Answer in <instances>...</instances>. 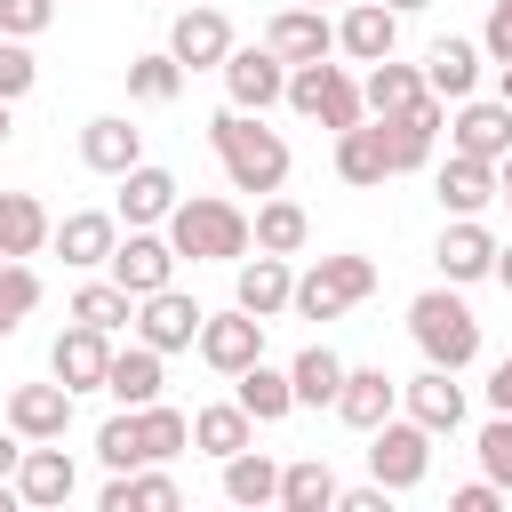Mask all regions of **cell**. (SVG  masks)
Returning a JSON list of instances; mask_svg holds the SVG:
<instances>
[{
    "label": "cell",
    "instance_id": "cell-1",
    "mask_svg": "<svg viewBox=\"0 0 512 512\" xmlns=\"http://www.w3.org/2000/svg\"><path fill=\"white\" fill-rule=\"evenodd\" d=\"M208 144H216L232 192H280V184H288V144H280V128H264L256 112H240V104L216 112V120H208Z\"/></svg>",
    "mask_w": 512,
    "mask_h": 512
},
{
    "label": "cell",
    "instance_id": "cell-2",
    "mask_svg": "<svg viewBox=\"0 0 512 512\" xmlns=\"http://www.w3.org/2000/svg\"><path fill=\"white\" fill-rule=\"evenodd\" d=\"M168 240H176V256H192V264H240L248 256V240H256V224L232 208V200H176L168 208Z\"/></svg>",
    "mask_w": 512,
    "mask_h": 512
},
{
    "label": "cell",
    "instance_id": "cell-3",
    "mask_svg": "<svg viewBox=\"0 0 512 512\" xmlns=\"http://www.w3.org/2000/svg\"><path fill=\"white\" fill-rule=\"evenodd\" d=\"M408 336L424 344V360L432 368H472L480 360V320H472V304L464 296H448V288H424L416 304H408Z\"/></svg>",
    "mask_w": 512,
    "mask_h": 512
},
{
    "label": "cell",
    "instance_id": "cell-4",
    "mask_svg": "<svg viewBox=\"0 0 512 512\" xmlns=\"http://www.w3.org/2000/svg\"><path fill=\"white\" fill-rule=\"evenodd\" d=\"M288 104H296V112H312L320 128H336V136L368 120L360 80H352L344 64H328V56H320V64H288Z\"/></svg>",
    "mask_w": 512,
    "mask_h": 512
},
{
    "label": "cell",
    "instance_id": "cell-5",
    "mask_svg": "<svg viewBox=\"0 0 512 512\" xmlns=\"http://www.w3.org/2000/svg\"><path fill=\"white\" fill-rule=\"evenodd\" d=\"M368 288H376V264H368V256H320V264L296 280L288 312H304V320H336V312H352Z\"/></svg>",
    "mask_w": 512,
    "mask_h": 512
},
{
    "label": "cell",
    "instance_id": "cell-6",
    "mask_svg": "<svg viewBox=\"0 0 512 512\" xmlns=\"http://www.w3.org/2000/svg\"><path fill=\"white\" fill-rule=\"evenodd\" d=\"M368 472L400 496V488H416L424 472H432V432L416 424V416H384L376 432H368Z\"/></svg>",
    "mask_w": 512,
    "mask_h": 512
},
{
    "label": "cell",
    "instance_id": "cell-7",
    "mask_svg": "<svg viewBox=\"0 0 512 512\" xmlns=\"http://www.w3.org/2000/svg\"><path fill=\"white\" fill-rule=\"evenodd\" d=\"M176 264H184V256H176V240H168V232H152V224H128V240L104 256V272H112L128 296L168 288V280H176Z\"/></svg>",
    "mask_w": 512,
    "mask_h": 512
},
{
    "label": "cell",
    "instance_id": "cell-8",
    "mask_svg": "<svg viewBox=\"0 0 512 512\" xmlns=\"http://www.w3.org/2000/svg\"><path fill=\"white\" fill-rule=\"evenodd\" d=\"M200 304L168 280V288H152V296H136V336L152 344V352H184V344H200Z\"/></svg>",
    "mask_w": 512,
    "mask_h": 512
},
{
    "label": "cell",
    "instance_id": "cell-9",
    "mask_svg": "<svg viewBox=\"0 0 512 512\" xmlns=\"http://www.w3.org/2000/svg\"><path fill=\"white\" fill-rule=\"evenodd\" d=\"M224 88H232L240 112L280 104V96H288V56H280L272 40H264V48H232V56H224Z\"/></svg>",
    "mask_w": 512,
    "mask_h": 512
},
{
    "label": "cell",
    "instance_id": "cell-10",
    "mask_svg": "<svg viewBox=\"0 0 512 512\" xmlns=\"http://www.w3.org/2000/svg\"><path fill=\"white\" fill-rule=\"evenodd\" d=\"M200 360H208L216 376H240L248 360H264V320L240 312V304H232V312H208V320H200Z\"/></svg>",
    "mask_w": 512,
    "mask_h": 512
},
{
    "label": "cell",
    "instance_id": "cell-11",
    "mask_svg": "<svg viewBox=\"0 0 512 512\" xmlns=\"http://www.w3.org/2000/svg\"><path fill=\"white\" fill-rule=\"evenodd\" d=\"M288 296H296V272H288V256H272V248L240 256V272H232V304H240V312L272 320V312H288Z\"/></svg>",
    "mask_w": 512,
    "mask_h": 512
},
{
    "label": "cell",
    "instance_id": "cell-12",
    "mask_svg": "<svg viewBox=\"0 0 512 512\" xmlns=\"http://www.w3.org/2000/svg\"><path fill=\"white\" fill-rule=\"evenodd\" d=\"M8 432H24V440H64L72 432V384L56 376V384H16L8 392Z\"/></svg>",
    "mask_w": 512,
    "mask_h": 512
},
{
    "label": "cell",
    "instance_id": "cell-13",
    "mask_svg": "<svg viewBox=\"0 0 512 512\" xmlns=\"http://www.w3.org/2000/svg\"><path fill=\"white\" fill-rule=\"evenodd\" d=\"M168 56L184 64V72H224V56H232V24L216 16V8H184L176 24H168Z\"/></svg>",
    "mask_w": 512,
    "mask_h": 512
},
{
    "label": "cell",
    "instance_id": "cell-14",
    "mask_svg": "<svg viewBox=\"0 0 512 512\" xmlns=\"http://www.w3.org/2000/svg\"><path fill=\"white\" fill-rule=\"evenodd\" d=\"M336 48H344L352 64H384V56L400 48V8H384V0H352L344 24H336Z\"/></svg>",
    "mask_w": 512,
    "mask_h": 512
},
{
    "label": "cell",
    "instance_id": "cell-15",
    "mask_svg": "<svg viewBox=\"0 0 512 512\" xmlns=\"http://www.w3.org/2000/svg\"><path fill=\"white\" fill-rule=\"evenodd\" d=\"M384 144H392V168H432V144H440V96L424 88L408 112H384Z\"/></svg>",
    "mask_w": 512,
    "mask_h": 512
},
{
    "label": "cell",
    "instance_id": "cell-16",
    "mask_svg": "<svg viewBox=\"0 0 512 512\" xmlns=\"http://www.w3.org/2000/svg\"><path fill=\"white\" fill-rule=\"evenodd\" d=\"M48 368H56L72 392H104V368H112V336H104V328H88V320H72V328L56 336V352H48Z\"/></svg>",
    "mask_w": 512,
    "mask_h": 512
},
{
    "label": "cell",
    "instance_id": "cell-17",
    "mask_svg": "<svg viewBox=\"0 0 512 512\" xmlns=\"http://www.w3.org/2000/svg\"><path fill=\"white\" fill-rule=\"evenodd\" d=\"M72 488H80L72 456H64L56 440H24V464H16V496H24V504H72Z\"/></svg>",
    "mask_w": 512,
    "mask_h": 512
},
{
    "label": "cell",
    "instance_id": "cell-18",
    "mask_svg": "<svg viewBox=\"0 0 512 512\" xmlns=\"http://www.w3.org/2000/svg\"><path fill=\"white\" fill-rule=\"evenodd\" d=\"M80 160H88L96 176H128V168L144 160V128H128L120 112H96V120L80 128Z\"/></svg>",
    "mask_w": 512,
    "mask_h": 512
},
{
    "label": "cell",
    "instance_id": "cell-19",
    "mask_svg": "<svg viewBox=\"0 0 512 512\" xmlns=\"http://www.w3.org/2000/svg\"><path fill=\"white\" fill-rule=\"evenodd\" d=\"M400 400H408V416H416L424 432H456V424H464V384H456V368H424V376H408Z\"/></svg>",
    "mask_w": 512,
    "mask_h": 512
},
{
    "label": "cell",
    "instance_id": "cell-20",
    "mask_svg": "<svg viewBox=\"0 0 512 512\" xmlns=\"http://www.w3.org/2000/svg\"><path fill=\"white\" fill-rule=\"evenodd\" d=\"M264 40H272L288 64H320V56L336 48V24H328L320 8H304V0H288V8L272 16V32H264Z\"/></svg>",
    "mask_w": 512,
    "mask_h": 512
},
{
    "label": "cell",
    "instance_id": "cell-21",
    "mask_svg": "<svg viewBox=\"0 0 512 512\" xmlns=\"http://www.w3.org/2000/svg\"><path fill=\"white\" fill-rule=\"evenodd\" d=\"M432 184H440V208H456V216H480L488 200H504L496 160H472V152H448V168H440Z\"/></svg>",
    "mask_w": 512,
    "mask_h": 512
},
{
    "label": "cell",
    "instance_id": "cell-22",
    "mask_svg": "<svg viewBox=\"0 0 512 512\" xmlns=\"http://www.w3.org/2000/svg\"><path fill=\"white\" fill-rule=\"evenodd\" d=\"M336 176H344V184H384V176H400V168H392V144H384V120H360V128L336 136Z\"/></svg>",
    "mask_w": 512,
    "mask_h": 512
},
{
    "label": "cell",
    "instance_id": "cell-23",
    "mask_svg": "<svg viewBox=\"0 0 512 512\" xmlns=\"http://www.w3.org/2000/svg\"><path fill=\"white\" fill-rule=\"evenodd\" d=\"M184 192H176V176L168 168H152V160H136L128 176H120V224H168V208H176Z\"/></svg>",
    "mask_w": 512,
    "mask_h": 512
},
{
    "label": "cell",
    "instance_id": "cell-24",
    "mask_svg": "<svg viewBox=\"0 0 512 512\" xmlns=\"http://www.w3.org/2000/svg\"><path fill=\"white\" fill-rule=\"evenodd\" d=\"M112 248H120V216H104V208H72V216L56 224V256H64V264H80V272H88V264H104Z\"/></svg>",
    "mask_w": 512,
    "mask_h": 512
},
{
    "label": "cell",
    "instance_id": "cell-25",
    "mask_svg": "<svg viewBox=\"0 0 512 512\" xmlns=\"http://www.w3.org/2000/svg\"><path fill=\"white\" fill-rule=\"evenodd\" d=\"M432 256H440V272H448V280H488V272H496V240H488V224H480V216H456V224L440 232V248H432Z\"/></svg>",
    "mask_w": 512,
    "mask_h": 512
},
{
    "label": "cell",
    "instance_id": "cell-26",
    "mask_svg": "<svg viewBox=\"0 0 512 512\" xmlns=\"http://www.w3.org/2000/svg\"><path fill=\"white\" fill-rule=\"evenodd\" d=\"M392 400H400V384H392L384 368H344V392H336V416H344L352 432H376V424L392 416Z\"/></svg>",
    "mask_w": 512,
    "mask_h": 512
},
{
    "label": "cell",
    "instance_id": "cell-27",
    "mask_svg": "<svg viewBox=\"0 0 512 512\" xmlns=\"http://www.w3.org/2000/svg\"><path fill=\"white\" fill-rule=\"evenodd\" d=\"M448 128H456V152H472V160H504V152H512V104L464 96V112H456Z\"/></svg>",
    "mask_w": 512,
    "mask_h": 512
},
{
    "label": "cell",
    "instance_id": "cell-28",
    "mask_svg": "<svg viewBox=\"0 0 512 512\" xmlns=\"http://www.w3.org/2000/svg\"><path fill=\"white\" fill-rule=\"evenodd\" d=\"M424 88H432L440 104H448V96L464 104V96L480 88V48H472V40H432V48H424Z\"/></svg>",
    "mask_w": 512,
    "mask_h": 512
},
{
    "label": "cell",
    "instance_id": "cell-29",
    "mask_svg": "<svg viewBox=\"0 0 512 512\" xmlns=\"http://www.w3.org/2000/svg\"><path fill=\"white\" fill-rule=\"evenodd\" d=\"M104 392L120 400V408H152L160 400V352L136 336L128 352H112V368H104Z\"/></svg>",
    "mask_w": 512,
    "mask_h": 512
},
{
    "label": "cell",
    "instance_id": "cell-30",
    "mask_svg": "<svg viewBox=\"0 0 512 512\" xmlns=\"http://www.w3.org/2000/svg\"><path fill=\"white\" fill-rule=\"evenodd\" d=\"M232 400H240L256 424H280V416L296 408V384H288V368H264V360H248V368L232 376Z\"/></svg>",
    "mask_w": 512,
    "mask_h": 512
},
{
    "label": "cell",
    "instance_id": "cell-31",
    "mask_svg": "<svg viewBox=\"0 0 512 512\" xmlns=\"http://www.w3.org/2000/svg\"><path fill=\"white\" fill-rule=\"evenodd\" d=\"M48 240H56L48 208L32 192H0V256H40Z\"/></svg>",
    "mask_w": 512,
    "mask_h": 512
},
{
    "label": "cell",
    "instance_id": "cell-32",
    "mask_svg": "<svg viewBox=\"0 0 512 512\" xmlns=\"http://www.w3.org/2000/svg\"><path fill=\"white\" fill-rule=\"evenodd\" d=\"M288 384H296V408H336V392H344V360H336L328 344H304L296 368H288Z\"/></svg>",
    "mask_w": 512,
    "mask_h": 512
},
{
    "label": "cell",
    "instance_id": "cell-33",
    "mask_svg": "<svg viewBox=\"0 0 512 512\" xmlns=\"http://www.w3.org/2000/svg\"><path fill=\"white\" fill-rule=\"evenodd\" d=\"M192 440L224 464V456H240V448L256 440V416H248L240 400H216V408H200V416H192Z\"/></svg>",
    "mask_w": 512,
    "mask_h": 512
},
{
    "label": "cell",
    "instance_id": "cell-34",
    "mask_svg": "<svg viewBox=\"0 0 512 512\" xmlns=\"http://www.w3.org/2000/svg\"><path fill=\"white\" fill-rule=\"evenodd\" d=\"M104 512H176V480L168 472H112L104 480Z\"/></svg>",
    "mask_w": 512,
    "mask_h": 512
},
{
    "label": "cell",
    "instance_id": "cell-35",
    "mask_svg": "<svg viewBox=\"0 0 512 512\" xmlns=\"http://www.w3.org/2000/svg\"><path fill=\"white\" fill-rule=\"evenodd\" d=\"M344 488H336V472L320 464V456H296V464H280V504L288 512H328Z\"/></svg>",
    "mask_w": 512,
    "mask_h": 512
},
{
    "label": "cell",
    "instance_id": "cell-36",
    "mask_svg": "<svg viewBox=\"0 0 512 512\" xmlns=\"http://www.w3.org/2000/svg\"><path fill=\"white\" fill-rule=\"evenodd\" d=\"M360 96H368V112H376V120H384V112H408V104L424 96V72H416V64H392V56H384V64H368Z\"/></svg>",
    "mask_w": 512,
    "mask_h": 512
},
{
    "label": "cell",
    "instance_id": "cell-37",
    "mask_svg": "<svg viewBox=\"0 0 512 512\" xmlns=\"http://www.w3.org/2000/svg\"><path fill=\"white\" fill-rule=\"evenodd\" d=\"M224 496H232V504H280V464L256 456V448L224 456Z\"/></svg>",
    "mask_w": 512,
    "mask_h": 512
},
{
    "label": "cell",
    "instance_id": "cell-38",
    "mask_svg": "<svg viewBox=\"0 0 512 512\" xmlns=\"http://www.w3.org/2000/svg\"><path fill=\"white\" fill-rule=\"evenodd\" d=\"M312 240V216L296 208V200H264L256 208V248H272V256H296Z\"/></svg>",
    "mask_w": 512,
    "mask_h": 512
},
{
    "label": "cell",
    "instance_id": "cell-39",
    "mask_svg": "<svg viewBox=\"0 0 512 512\" xmlns=\"http://www.w3.org/2000/svg\"><path fill=\"white\" fill-rule=\"evenodd\" d=\"M72 320H88V328H104V336H112V328H128V320H136V296H128L120 280H88V288L72 296Z\"/></svg>",
    "mask_w": 512,
    "mask_h": 512
},
{
    "label": "cell",
    "instance_id": "cell-40",
    "mask_svg": "<svg viewBox=\"0 0 512 512\" xmlns=\"http://www.w3.org/2000/svg\"><path fill=\"white\" fill-rule=\"evenodd\" d=\"M32 304H40V272L24 256H0V336H16L32 320Z\"/></svg>",
    "mask_w": 512,
    "mask_h": 512
},
{
    "label": "cell",
    "instance_id": "cell-41",
    "mask_svg": "<svg viewBox=\"0 0 512 512\" xmlns=\"http://www.w3.org/2000/svg\"><path fill=\"white\" fill-rule=\"evenodd\" d=\"M176 88H184L176 56H128V96L136 104H176Z\"/></svg>",
    "mask_w": 512,
    "mask_h": 512
},
{
    "label": "cell",
    "instance_id": "cell-42",
    "mask_svg": "<svg viewBox=\"0 0 512 512\" xmlns=\"http://www.w3.org/2000/svg\"><path fill=\"white\" fill-rule=\"evenodd\" d=\"M96 456H104L112 472H136V464H152V456H144V424H136V408L104 416V432H96Z\"/></svg>",
    "mask_w": 512,
    "mask_h": 512
},
{
    "label": "cell",
    "instance_id": "cell-43",
    "mask_svg": "<svg viewBox=\"0 0 512 512\" xmlns=\"http://www.w3.org/2000/svg\"><path fill=\"white\" fill-rule=\"evenodd\" d=\"M136 424H144V456H152V464H168V456L192 440V416H184V408H160V400L136 408Z\"/></svg>",
    "mask_w": 512,
    "mask_h": 512
},
{
    "label": "cell",
    "instance_id": "cell-44",
    "mask_svg": "<svg viewBox=\"0 0 512 512\" xmlns=\"http://www.w3.org/2000/svg\"><path fill=\"white\" fill-rule=\"evenodd\" d=\"M472 448H480V472H488L496 488H512V416H504V408L480 424V440H472Z\"/></svg>",
    "mask_w": 512,
    "mask_h": 512
},
{
    "label": "cell",
    "instance_id": "cell-45",
    "mask_svg": "<svg viewBox=\"0 0 512 512\" xmlns=\"http://www.w3.org/2000/svg\"><path fill=\"white\" fill-rule=\"evenodd\" d=\"M32 80H40V64H32V48H24V40H0V96L16 104V96H24Z\"/></svg>",
    "mask_w": 512,
    "mask_h": 512
},
{
    "label": "cell",
    "instance_id": "cell-46",
    "mask_svg": "<svg viewBox=\"0 0 512 512\" xmlns=\"http://www.w3.org/2000/svg\"><path fill=\"white\" fill-rule=\"evenodd\" d=\"M48 16H56V0H0V32H8V40L48 32Z\"/></svg>",
    "mask_w": 512,
    "mask_h": 512
},
{
    "label": "cell",
    "instance_id": "cell-47",
    "mask_svg": "<svg viewBox=\"0 0 512 512\" xmlns=\"http://www.w3.org/2000/svg\"><path fill=\"white\" fill-rule=\"evenodd\" d=\"M480 56H488L496 72L512 64V0H496V8H488V32H480Z\"/></svg>",
    "mask_w": 512,
    "mask_h": 512
},
{
    "label": "cell",
    "instance_id": "cell-48",
    "mask_svg": "<svg viewBox=\"0 0 512 512\" xmlns=\"http://www.w3.org/2000/svg\"><path fill=\"white\" fill-rule=\"evenodd\" d=\"M384 504H392V488H384V480H368V488H344V496H336V512H384Z\"/></svg>",
    "mask_w": 512,
    "mask_h": 512
},
{
    "label": "cell",
    "instance_id": "cell-49",
    "mask_svg": "<svg viewBox=\"0 0 512 512\" xmlns=\"http://www.w3.org/2000/svg\"><path fill=\"white\" fill-rule=\"evenodd\" d=\"M496 496H504L496 480H472V488H456V496H448V512H496Z\"/></svg>",
    "mask_w": 512,
    "mask_h": 512
},
{
    "label": "cell",
    "instance_id": "cell-50",
    "mask_svg": "<svg viewBox=\"0 0 512 512\" xmlns=\"http://www.w3.org/2000/svg\"><path fill=\"white\" fill-rule=\"evenodd\" d=\"M488 408H504V416H512V352H504V360H496V376H488Z\"/></svg>",
    "mask_w": 512,
    "mask_h": 512
},
{
    "label": "cell",
    "instance_id": "cell-51",
    "mask_svg": "<svg viewBox=\"0 0 512 512\" xmlns=\"http://www.w3.org/2000/svg\"><path fill=\"white\" fill-rule=\"evenodd\" d=\"M16 464H24V432H16V440L0 432V480H16Z\"/></svg>",
    "mask_w": 512,
    "mask_h": 512
},
{
    "label": "cell",
    "instance_id": "cell-52",
    "mask_svg": "<svg viewBox=\"0 0 512 512\" xmlns=\"http://www.w3.org/2000/svg\"><path fill=\"white\" fill-rule=\"evenodd\" d=\"M496 184H504V200H512V152H504V160H496Z\"/></svg>",
    "mask_w": 512,
    "mask_h": 512
},
{
    "label": "cell",
    "instance_id": "cell-53",
    "mask_svg": "<svg viewBox=\"0 0 512 512\" xmlns=\"http://www.w3.org/2000/svg\"><path fill=\"white\" fill-rule=\"evenodd\" d=\"M496 280H504V288H512V248H496Z\"/></svg>",
    "mask_w": 512,
    "mask_h": 512
},
{
    "label": "cell",
    "instance_id": "cell-54",
    "mask_svg": "<svg viewBox=\"0 0 512 512\" xmlns=\"http://www.w3.org/2000/svg\"><path fill=\"white\" fill-rule=\"evenodd\" d=\"M384 8H400V16H416V8H432V0H384Z\"/></svg>",
    "mask_w": 512,
    "mask_h": 512
},
{
    "label": "cell",
    "instance_id": "cell-55",
    "mask_svg": "<svg viewBox=\"0 0 512 512\" xmlns=\"http://www.w3.org/2000/svg\"><path fill=\"white\" fill-rule=\"evenodd\" d=\"M0 144H8V96H0Z\"/></svg>",
    "mask_w": 512,
    "mask_h": 512
},
{
    "label": "cell",
    "instance_id": "cell-56",
    "mask_svg": "<svg viewBox=\"0 0 512 512\" xmlns=\"http://www.w3.org/2000/svg\"><path fill=\"white\" fill-rule=\"evenodd\" d=\"M504 104H512V64H504Z\"/></svg>",
    "mask_w": 512,
    "mask_h": 512
},
{
    "label": "cell",
    "instance_id": "cell-57",
    "mask_svg": "<svg viewBox=\"0 0 512 512\" xmlns=\"http://www.w3.org/2000/svg\"><path fill=\"white\" fill-rule=\"evenodd\" d=\"M304 8H320V0H304Z\"/></svg>",
    "mask_w": 512,
    "mask_h": 512
}]
</instances>
